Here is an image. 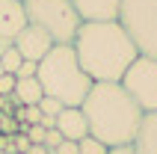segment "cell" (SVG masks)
Masks as SVG:
<instances>
[{
	"label": "cell",
	"mask_w": 157,
	"mask_h": 154,
	"mask_svg": "<svg viewBox=\"0 0 157 154\" xmlns=\"http://www.w3.org/2000/svg\"><path fill=\"white\" fill-rule=\"evenodd\" d=\"M133 148H136V154H157V113H145L142 116Z\"/></svg>",
	"instance_id": "cell-11"
},
{
	"label": "cell",
	"mask_w": 157,
	"mask_h": 154,
	"mask_svg": "<svg viewBox=\"0 0 157 154\" xmlns=\"http://www.w3.org/2000/svg\"><path fill=\"white\" fill-rule=\"evenodd\" d=\"M51 154H80V151H77V142H71V139H62V142L53 148Z\"/></svg>",
	"instance_id": "cell-21"
},
{
	"label": "cell",
	"mask_w": 157,
	"mask_h": 154,
	"mask_svg": "<svg viewBox=\"0 0 157 154\" xmlns=\"http://www.w3.org/2000/svg\"><path fill=\"white\" fill-rule=\"evenodd\" d=\"M18 107H27V104H39L44 98L42 83L36 77H15V92H12Z\"/></svg>",
	"instance_id": "cell-12"
},
{
	"label": "cell",
	"mask_w": 157,
	"mask_h": 154,
	"mask_svg": "<svg viewBox=\"0 0 157 154\" xmlns=\"http://www.w3.org/2000/svg\"><path fill=\"white\" fill-rule=\"evenodd\" d=\"M39 110H42V116H44L48 121H56V116L62 113V104L56 101V98H48V95H44L42 101H39ZM44 119H42V121H44Z\"/></svg>",
	"instance_id": "cell-14"
},
{
	"label": "cell",
	"mask_w": 157,
	"mask_h": 154,
	"mask_svg": "<svg viewBox=\"0 0 157 154\" xmlns=\"http://www.w3.org/2000/svg\"><path fill=\"white\" fill-rule=\"evenodd\" d=\"M119 83L124 86V92L136 101L142 113H157V60L136 56Z\"/></svg>",
	"instance_id": "cell-6"
},
{
	"label": "cell",
	"mask_w": 157,
	"mask_h": 154,
	"mask_svg": "<svg viewBox=\"0 0 157 154\" xmlns=\"http://www.w3.org/2000/svg\"><path fill=\"white\" fill-rule=\"evenodd\" d=\"M36 80L42 83V92L48 98H56L62 107H80L92 89V77L80 68L71 44H53L39 62Z\"/></svg>",
	"instance_id": "cell-3"
},
{
	"label": "cell",
	"mask_w": 157,
	"mask_h": 154,
	"mask_svg": "<svg viewBox=\"0 0 157 154\" xmlns=\"http://www.w3.org/2000/svg\"><path fill=\"white\" fill-rule=\"evenodd\" d=\"M107 154H136V148H133V142H131V145H116V148H110Z\"/></svg>",
	"instance_id": "cell-22"
},
{
	"label": "cell",
	"mask_w": 157,
	"mask_h": 154,
	"mask_svg": "<svg viewBox=\"0 0 157 154\" xmlns=\"http://www.w3.org/2000/svg\"><path fill=\"white\" fill-rule=\"evenodd\" d=\"M77 151H80V154H107L110 148H107L104 142H98L95 137H83V139L77 142Z\"/></svg>",
	"instance_id": "cell-15"
},
{
	"label": "cell",
	"mask_w": 157,
	"mask_h": 154,
	"mask_svg": "<svg viewBox=\"0 0 157 154\" xmlns=\"http://www.w3.org/2000/svg\"><path fill=\"white\" fill-rule=\"evenodd\" d=\"M24 24V0H0V39H15Z\"/></svg>",
	"instance_id": "cell-10"
},
{
	"label": "cell",
	"mask_w": 157,
	"mask_h": 154,
	"mask_svg": "<svg viewBox=\"0 0 157 154\" xmlns=\"http://www.w3.org/2000/svg\"><path fill=\"white\" fill-rule=\"evenodd\" d=\"M24 15L27 24L44 30L53 44H71L83 24L71 0H24Z\"/></svg>",
	"instance_id": "cell-4"
},
{
	"label": "cell",
	"mask_w": 157,
	"mask_h": 154,
	"mask_svg": "<svg viewBox=\"0 0 157 154\" xmlns=\"http://www.w3.org/2000/svg\"><path fill=\"white\" fill-rule=\"evenodd\" d=\"M53 128L62 133V139H71V142H80L83 137H89V125H86V116H83L80 107H62Z\"/></svg>",
	"instance_id": "cell-9"
},
{
	"label": "cell",
	"mask_w": 157,
	"mask_h": 154,
	"mask_svg": "<svg viewBox=\"0 0 157 154\" xmlns=\"http://www.w3.org/2000/svg\"><path fill=\"white\" fill-rule=\"evenodd\" d=\"M71 6L83 24H95V21H119L122 0H71Z\"/></svg>",
	"instance_id": "cell-8"
},
{
	"label": "cell",
	"mask_w": 157,
	"mask_h": 154,
	"mask_svg": "<svg viewBox=\"0 0 157 154\" xmlns=\"http://www.w3.org/2000/svg\"><path fill=\"white\" fill-rule=\"evenodd\" d=\"M59 142H62V133H59L56 128H51V130H48V137H44V148H48V151H53Z\"/></svg>",
	"instance_id": "cell-20"
},
{
	"label": "cell",
	"mask_w": 157,
	"mask_h": 154,
	"mask_svg": "<svg viewBox=\"0 0 157 154\" xmlns=\"http://www.w3.org/2000/svg\"><path fill=\"white\" fill-rule=\"evenodd\" d=\"M18 130H21V125L15 121V116L6 113V110H0V133H3V137H12Z\"/></svg>",
	"instance_id": "cell-16"
},
{
	"label": "cell",
	"mask_w": 157,
	"mask_h": 154,
	"mask_svg": "<svg viewBox=\"0 0 157 154\" xmlns=\"http://www.w3.org/2000/svg\"><path fill=\"white\" fill-rule=\"evenodd\" d=\"M48 130L51 128H44V125H27V139L33 142V145H44V137H48Z\"/></svg>",
	"instance_id": "cell-17"
},
{
	"label": "cell",
	"mask_w": 157,
	"mask_h": 154,
	"mask_svg": "<svg viewBox=\"0 0 157 154\" xmlns=\"http://www.w3.org/2000/svg\"><path fill=\"white\" fill-rule=\"evenodd\" d=\"M36 71H39V62L24 60V62H21V68L15 71V77H36Z\"/></svg>",
	"instance_id": "cell-18"
},
{
	"label": "cell",
	"mask_w": 157,
	"mask_h": 154,
	"mask_svg": "<svg viewBox=\"0 0 157 154\" xmlns=\"http://www.w3.org/2000/svg\"><path fill=\"white\" fill-rule=\"evenodd\" d=\"M0 74H6V71H3V65H0Z\"/></svg>",
	"instance_id": "cell-24"
},
{
	"label": "cell",
	"mask_w": 157,
	"mask_h": 154,
	"mask_svg": "<svg viewBox=\"0 0 157 154\" xmlns=\"http://www.w3.org/2000/svg\"><path fill=\"white\" fill-rule=\"evenodd\" d=\"M15 92V74H0V95Z\"/></svg>",
	"instance_id": "cell-19"
},
{
	"label": "cell",
	"mask_w": 157,
	"mask_h": 154,
	"mask_svg": "<svg viewBox=\"0 0 157 154\" xmlns=\"http://www.w3.org/2000/svg\"><path fill=\"white\" fill-rule=\"evenodd\" d=\"M0 154H6V151H0Z\"/></svg>",
	"instance_id": "cell-25"
},
{
	"label": "cell",
	"mask_w": 157,
	"mask_h": 154,
	"mask_svg": "<svg viewBox=\"0 0 157 154\" xmlns=\"http://www.w3.org/2000/svg\"><path fill=\"white\" fill-rule=\"evenodd\" d=\"M12 44H15V51L24 56V60L30 62H42L44 56H48V51L53 48L51 36L44 33V30H39V27L33 24H24V30L12 39Z\"/></svg>",
	"instance_id": "cell-7"
},
{
	"label": "cell",
	"mask_w": 157,
	"mask_h": 154,
	"mask_svg": "<svg viewBox=\"0 0 157 154\" xmlns=\"http://www.w3.org/2000/svg\"><path fill=\"white\" fill-rule=\"evenodd\" d=\"M119 24L136 44L140 56L157 60V0H122Z\"/></svg>",
	"instance_id": "cell-5"
},
{
	"label": "cell",
	"mask_w": 157,
	"mask_h": 154,
	"mask_svg": "<svg viewBox=\"0 0 157 154\" xmlns=\"http://www.w3.org/2000/svg\"><path fill=\"white\" fill-rule=\"evenodd\" d=\"M71 48L77 53L80 68L92 77V83H119L131 62L140 56L136 44L119 21L80 24Z\"/></svg>",
	"instance_id": "cell-1"
},
{
	"label": "cell",
	"mask_w": 157,
	"mask_h": 154,
	"mask_svg": "<svg viewBox=\"0 0 157 154\" xmlns=\"http://www.w3.org/2000/svg\"><path fill=\"white\" fill-rule=\"evenodd\" d=\"M80 110L86 116L89 137H95L107 148L131 145L140 133L142 116H145L136 107V101L124 92L122 83H92Z\"/></svg>",
	"instance_id": "cell-2"
},
{
	"label": "cell",
	"mask_w": 157,
	"mask_h": 154,
	"mask_svg": "<svg viewBox=\"0 0 157 154\" xmlns=\"http://www.w3.org/2000/svg\"><path fill=\"white\" fill-rule=\"evenodd\" d=\"M21 62H24V56L15 51V44H9L6 51H0V65H3L6 74H15V71L21 68Z\"/></svg>",
	"instance_id": "cell-13"
},
{
	"label": "cell",
	"mask_w": 157,
	"mask_h": 154,
	"mask_svg": "<svg viewBox=\"0 0 157 154\" xmlns=\"http://www.w3.org/2000/svg\"><path fill=\"white\" fill-rule=\"evenodd\" d=\"M27 154H51V151H48L44 145H30V151H27Z\"/></svg>",
	"instance_id": "cell-23"
}]
</instances>
